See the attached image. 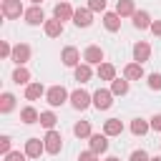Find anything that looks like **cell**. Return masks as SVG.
I'll use <instances>...</instances> for the list:
<instances>
[{
  "label": "cell",
  "mask_w": 161,
  "mask_h": 161,
  "mask_svg": "<svg viewBox=\"0 0 161 161\" xmlns=\"http://www.w3.org/2000/svg\"><path fill=\"white\" fill-rule=\"evenodd\" d=\"M45 101H48L50 108H58V106H63L65 101H70V93H68L63 86H50L48 93H45Z\"/></svg>",
  "instance_id": "6da1fadb"
},
{
  "label": "cell",
  "mask_w": 161,
  "mask_h": 161,
  "mask_svg": "<svg viewBox=\"0 0 161 161\" xmlns=\"http://www.w3.org/2000/svg\"><path fill=\"white\" fill-rule=\"evenodd\" d=\"M91 103H93V93H88V91H83V88H75V91L70 93V106H73L75 111H86Z\"/></svg>",
  "instance_id": "7a4b0ae2"
},
{
  "label": "cell",
  "mask_w": 161,
  "mask_h": 161,
  "mask_svg": "<svg viewBox=\"0 0 161 161\" xmlns=\"http://www.w3.org/2000/svg\"><path fill=\"white\" fill-rule=\"evenodd\" d=\"M43 143H45V153L55 156V153H60V148H63V136L53 128V131H48V133L43 136Z\"/></svg>",
  "instance_id": "3957f363"
},
{
  "label": "cell",
  "mask_w": 161,
  "mask_h": 161,
  "mask_svg": "<svg viewBox=\"0 0 161 161\" xmlns=\"http://www.w3.org/2000/svg\"><path fill=\"white\" fill-rule=\"evenodd\" d=\"M0 10H3V15H5L8 20H15V18L25 15V8H23V3H20V0H3Z\"/></svg>",
  "instance_id": "277c9868"
},
{
  "label": "cell",
  "mask_w": 161,
  "mask_h": 161,
  "mask_svg": "<svg viewBox=\"0 0 161 161\" xmlns=\"http://www.w3.org/2000/svg\"><path fill=\"white\" fill-rule=\"evenodd\" d=\"M93 106H96L98 111H108V108L113 106V93L106 91V88H98V91L93 93Z\"/></svg>",
  "instance_id": "5b68a950"
},
{
  "label": "cell",
  "mask_w": 161,
  "mask_h": 161,
  "mask_svg": "<svg viewBox=\"0 0 161 161\" xmlns=\"http://www.w3.org/2000/svg\"><path fill=\"white\" fill-rule=\"evenodd\" d=\"M30 45L28 43H18V45H13V55H10V60L13 63H18V65H25L28 60H30Z\"/></svg>",
  "instance_id": "8992f818"
},
{
  "label": "cell",
  "mask_w": 161,
  "mask_h": 161,
  "mask_svg": "<svg viewBox=\"0 0 161 161\" xmlns=\"http://www.w3.org/2000/svg\"><path fill=\"white\" fill-rule=\"evenodd\" d=\"M83 63L88 65H101L103 63V48L101 45H88L83 50Z\"/></svg>",
  "instance_id": "52a82bcc"
},
{
  "label": "cell",
  "mask_w": 161,
  "mask_h": 161,
  "mask_svg": "<svg viewBox=\"0 0 161 161\" xmlns=\"http://www.w3.org/2000/svg\"><path fill=\"white\" fill-rule=\"evenodd\" d=\"M60 60H63V65H68V68L80 65V53H78V48H75V45H65L63 53H60Z\"/></svg>",
  "instance_id": "ba28073f"
},
{
  "label": "cell",
  "mask_w": 161,
  "mask_h": 161,
  "mask_svg": "<svg viewBox=\"0 0 161 161\" xmlns=\"http://www.w3.org/2000/svg\"><path fill=\"white\" fill-rule=\"evenodd\" d=\"M73 15H75V10L70 8V3H68V0H60V3L53 8V18H58L60 23H65V20H73Z\"/></svg>",
  "instance_id": "9c48e42d"
},
{
  "label": "cell",
  "mask_w": 161,
  "mask_h": 161,
  "mask_svg": "<svg viewBox=\"0 0 161 161\" xmlns=\"http://www.w3.org/2000/svg\"><path fill=\"white\" fill-rule=\"evenodd\" d=\"M23 18H25L28 25H45V13L40 10V5H30Z\"/></svg>",
  "instance_id": "30bf717a"
},
{
  "label": "cell",
  "mask_w": 161,
  "mask_h": 161,
  "mask_svg": "<svg viewBox=\"0 0 161 161\" xmlns=\"http://www.w3.org/2000/svg\"><path fill=\"white\" fill-rule=\"evenodd\" d=\"M88 146H91V151H93V153H98V156H101V153H106V151H108V136H106V133H93V136L88 138Z\"/></svg>",
  "instance_id": "8fae6325"
},
{
  "label": "cell",
  "mask_w": 161,
  "mask_h": 161,
  "mask_svg": "<svg viewBox=\"0 0 161 161\" xmlns=\"http://www.w3.org/2000/svg\"><path fill=\"white\" fill-rule=\"evenodd\" d=\"M148 58H151V45H148L146 40H138V43L133 45V63H141V65H143Z\"/></svg>",
  "instance_id": "7c38bea8"
},
{
  "label": "cell",
  "mask_w": 161,
  "mask_h": 161,
  "mask_svg": "<svg viewBox=\"0 0 161 161\" xmlns=\"http://www.w3.org/2000/svg\"><path fill=\"white\" fill-rule=\"evenodd\" d=\"M25 153H28V158H40V153H45L43 138H28L25 141Z\"/></svg>",
  "instance_id": "4fadbf2b"
},
{
  "label": "cell",
  "mask_w": 161,
  "mask_h": 161,
  "mask_svg": "<svg viewBox=\"0 0 161 161\" xmlns=\"http://www.w3.org/2000/svg\"><path fill=\"white\" fill-rule=\"evenodd\" d=\"M73 23H75L78 28H88V25L93 23V10H91V8H78L75 15H73Z\"/></svg>",
  "instance_id": "5bb4252c"
},
{
  "label": "cell",
  "mask_w": 161,
  "mask_h": 161,
  "mask_svg": "<svg viewBox=\"0 0 161 161\" xmlns=\"http://www.w3.org/2000/svg\"><path fill=\"white\" fill-rule=\"evenodd\" d=\"M123 78L126 80H141V78H146V70H143L141 63H128L123 68Z\"/></svg>",
  "instance_id": "9a60e30c"
},
{
  "label": "cell",
  "mask_w": 161,
  "mask_h": 161,
  "mask_svg": "<svg viewBox=\"0 0 161 161\" xmlns=\"http://www.w3.org/2000/svg\"><path fill=\"white\" fill-rule=\"evenodd\" d=\"M43 30H45L48 38H60V35H63V23H60L58 18H50V20H45Z\"/></svg>",
  "instance_id": "2e32d148"
},
{
  "label": "cell",
  "mask_w": 161,
  "mask_h": 161,
  "mask_svg": "<svg viewBox=\"0 0 161 161\" xmlns=\"http://www.w3.org/2000/svg\"><path fill=\"white\" fill-rule=\"evenodd\" d=\"M45 93H48V91L43 88V83H40V80H33V83H28V86H25V98H28V101H38V98H40V96H45Z\"/></svg>",
  "instance_id": "e0dca14e"
},
{
  "label": "cell",
  "mask_w": 161,
  "mask_h": 161,
  "mask_svg": "<svg viewBox=\"0 0 161 161\" xmlns=\"http://www.w3.org/2000/svg\"><path fill=\"white\" fill-rule=\"evenodd\" d=\"M103 133H106V136H121V133H123V121H121V118H108V121H103Z\"/></svg>",
  "instance_id": "ac0fdd59"
},
{
  "label": "cell",
  "mask_w": 161,
  "mask_h": 161,
  "mask_svg": "<svg viewBox=\"0 0 161 161\" xmlns=\"http://www.w3.org/2000/svg\"><path fill=\"white\" fill-rule=\"evenodd\" d=\"M151 15L146 13V10H136L133 13V28H138V30H146V28H151Z\"/></svg>",
  "instance_id": "d6986e66"
},
{
  "label": "cell",
  "mask_w": 161,
  "mask_h": 161,
  "mask_svg": "<svg viewBox=\"0 0 161 161\" xmlns=\"http://www.w3.org/2000/svg\"><path fill=\"white\" fill-rule=\"evenodd\" d=\"M73 75H75V80H78V83H88V80H91V75H93V70H91V65H88V63H80V65H75V68H73Z\"/></svg>",
  "instance_id": "ffe728a7"
},
{
  "label": "cell",
  "mask_w": 161,
  "mask_h": 161,
  "mask_svg": "<svg viewBox=\"0 0 161 161\" xmlns=\"http://www.w3.org/2000/svg\"><path fill=\"white\" fill-rule=\"evenodd\" d=\"M96 73H98L101 80H116V65H113V63H106V60H103Z\"/></svg>",
  "instance_id": "44dd1931"
},
{
  "label": "cell",
  "mask_w": 161,
  "mask_h": 161,
  "mask_svg": "<svg viewBox=\"0 0 161 161\" xmlns=\"http://www.w3.org/2000/svg\"><path fill=\"white\" fill-rule=\"evenodd\" d=\"M13 83H18V86H28V83H33V80H30V70H28L25 65H18V68L13 70Z\"/></svg>",
  "instance_id": "7402d4cb"
},
{
  "label": "cell",
  "mask_w": 161,
  "mask_h": 161,
  "mask_svg": "<svg viewBox=\"0 0 161 161\" xmlns=\"http://www.w3.org/2000/svg\"><path fill=\"white\" fill-rule=\"evenodd\" d=\"M116 13H118L121 18H133V13H136L133 0H118V3H116Z\"/></svg>",
  "instance_id": "603a6c76"
},
{
  "label": "cell",
  "mask_w": 161,
  "mask_h": 161,
  "mask_svg": "<svg viewBox=\"0 0 161 161\" xmlns=\"http://www.w3.org/2000/svg\"><path fill=\"white\" fill-rule=\"evenodd\" d=\"M103 25H106V30L116 33L121 28V15L118 13H103Z\"/></svg>",
  "instance_id": "cb8c5ba5"
},
{
  "label": "cell",
  "mask_w": 161,
  "mask_h": 161,
  "mask_svg": "<svg viewBox=\"0 0 161 161\" xmlns=\"http://www.w3.org/2000/svg\"><path fill=\"white\" fill-rule=\"evenodd\" d=\"M151 131V123L148 121H143V118H133L131 121V133L133 136H146Z\"/></svg>",
  "instance_id": "d4e9b609"
},
{
  "label": "cell",
  "mask_w": 161,
  "mask_h": 161,
  "mask_svg": "<svg viewBox=\"0 0 161 161\" xmlns=\"http://www.w3.org/2000/svg\"><path fill=\"white\" fill-rule=\"evenodd\" d=\"M20 121H23V123H38V121H40V113H38L33 106H25V108L20 111Z\"/></svg>",
  "instance_id": "484cf974"
},
{
  "label": "cell",
  "mask_w": 161,
  "mask_h": 161,
  "mask_svg": "<svg viewBox=\"0 0 161 161\" xmlns=\"http://www.w3.org/2000/svg\"><path fill=\"white\" fill-rule=\"evenodd\" d=\"M73 133H75L78 138H91V136H93V131H91V121H78V123L73 126Z\"/></svg>",
  "instance_id": "4316f807"
},
{
  "label": "cell",
  "mask_w": 161,
  "mask_h": 161,
  "mask_svg": "<svg viewBox=\"0 0 161 161\" xmlns=\"http://www.w3.org/2000/svg\"><path fill=\"white\" fill-rule=\"evenodd\" d=\"M111 93H113V96H126V93H128V80H126V78L111 80Z\"/></svg>",
  "instance_id": "83f0119b"
},
{
  "label": "cell",
  "mask_w": 161,
  "mask_h": 161,
  "mask_svg": "<svg viewBox=\"0 0 161 161\" xmlns=\"http://www.w3.org/2000/svg\"><path fill=\"white\" fill-rule=\"evenodd\" d=\"M55 123H58V116L53 111H40V126H45L48 131H53Z\"/></svg>",
  "instance_id": "f1b7e54d"
},
{
  "label": "cell",
  "mask_w": 161,
  "mask_h": 161,
  "mask_svg": "<svg viewBox=\"0 0 161 161\" xmlns=\"http://www.w3.org/2000/svg\"><path fill=\"white\" fill-rule=\"evenodd\" d=\"M15 108V96L13 93H3L0 96V113H10Z\"/></svg>",
  "instance_id": "f546056e"
},
{
  "label": "cell",
  "mask_w": 161,
  "mask_h": 161,
  "mask_svg": "<svg viewBox=\"0 0 161 161\" xmlns=\"http://www.w3.org/2000/svg\"><path fill=\"white\" fill-rule=\"evenodd\" d=\"M146 80H148L151 91H161V73H151V75H146Z\"/></svg>",
  "instance_id": "4dcf8cb0"
},
{
  "label": "cell",
  "mask_w": 161,
  "mask_h": 161,
  "mask_svg": "<svg viewBox=\"0 0 161 161\" xmlns=\"http://www.w3.org/2000/svg\"><path fill=\"white\" fill-rule=\"evenodd\" d=\"M10 143H13V138H10V136H0V153H3V156H8V153H10Z\"/></svg>",
  "instance_id": "1f68e13d"
},
{
  "label": "cell",
  "mask_w": 161,
  "mask_h": 161,
  "mask_svg": "<svg viewBox=\"0 0 161 161\" xmlns=\"http://www.w3.org/2000/svg\"><path fill=\"white\" fill-rule=\"evenodd\" d=\"M128 161H151V156H148L143 148H138V151H133V153L128 156Z\"/></svg>",
  "instance_id": "d6a6232c"
},
{
  "label": "cell",
  "mask_w": 161,
  "mask_h": 161,
  "mask_svg": "<svg viewBox=\"0 0 161 161\" xmlns=\"http://www.w3.org/2000/svg\"><path fill=\"white\" fill-rule=\"evenodd\" d=\"M88 8L93 13H103L106 10V0H88Z\"/></svg>",
  "instance_id": "836d02e7"
},
{
  "label": "cell",
  "mask_w": 161,
  "mask_h": 161,
  "mask_svg": "<svg viewBox=\"0 0 161 161\" xmlns=\"http://www.w3.org/2000/svg\"><path fill=\"white\" fill-rule=\"evenodd\" d=\"M25 158H28L25 151H10V153L5 156V161H25Z\"/></svg>",
  "instance_id": "e575fe53"
},
{
  "label": "cell",
  "mask_w": 161,
  "mask_h": 161,
  "mask_svg": "<svg viewBox=\"0 0 161 161\" xmlns=\"http://www.w3.org/2000/svg\"><path fill=\"white\" fill-rule=\"evenodd\" d=\"M78 161H98V153H93L91 148L88 151H80L78 153Z\"/></svg>",
  "instance_id": "d590c367"
},
{
  "label": "cell",
  "mask_w": 161,
  "mask_h": 161,
  "mask_svg": "<svg viewBox=\"0 0 161 161\" xmlns=\"http://www.w3.org/2000/svg\"><path fill=\"white\" fill-rule=\"evenodd\" d=\"M0 55H3V58H10V55H13V45H10L8 40L0 43Z\"/></svg>",
  "instance_id": "8d00e7d4"
},
{
  "label": "cell",
  "mask_w": 161,
  "mask_h": 161,
  "mask_svg": "<svg viewBox=\"0 0 161 161\" xmlns=\"http://www.w3.org/2000/svg\"><path fill=\"white\" fill-rule=\"evenodd\" d=\"M148 123H151V131H158V133H161V113L151 116V121H148Z\"/></svg>",
  "instance_id": "74e56055"
},
{
  "label": "cell",
  "mask_w": 161,
  "mask_h": 161,
  "mask_svg": "<svg viewBox=\"0 0 161 161\" xmlns=\"http://www.w3.org/2000/svg\"><path fill=\"white\" fill-rule=\"evenodd\" d=\"M151 33H153L156 38H161V20H153V23H151Z\"/></svg>",
  "instance_id": "f35d334b"
},
{
  "label": "cell",
  "mask_w": 161,
  "mask_h": 161,
  "mask_svg": "<svg viewBox=\"0 0 161 161\" xmlns=\"http://www.w3.org/2000/svg\"><path fill=\"white\" fill-rule=\"evenodd\" d=\"M106 161H121V158H118V156H108Z\"/></svg>",
  "instance_id": "ab89813d"
},
{
  "label": "cell",
  "mask_w": 161,
  "mask_h": 161,
  "mask_svg": "<svg viewBox=\"0 0 161 161\" xmlns=\"http://www.w3.org/2000/svg\"><path fill=\"white\" fill-rule=\"evenodd\" d=\"M30 3H33V5H40V3H43V0H30Z\"/></svg>",
  "instance_id": "60d3db41"
},
{
  "label": "cell",
  "mask_w": 161,
  "mask_h": 161,
  "mask_svg": "<svg viewBox=\"0 0 161 161\" xmlns=\"http://www.w3.org/2000/svg\"><path fill=\"white\" fill-rule=\"evenodd\" d=\"M151 161H161V156H151Z\"/></svg>",
  "instance_id": "b9f144b4"
}]
</instances>
